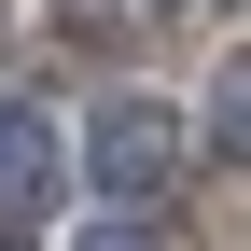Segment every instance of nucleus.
<instances>
[{
	"instance_id": "20e7f679",
	"label": "nucleus",
	"mask_w": 251,
	"mask_h": 251,
	"mask_svg": "<svg viewBox=\"0 0 251 251\" xmlns=\"http://www.w3.org/2000/svg\"><path fill=\"white\" fill-rule=\"evenodd\" d=\"M0 251H14V237H0Z\"/></svg>"
},
{
	"instance_id": "7ed1b4c3",
	"label": "nucleus",
	"mask_w": 251,
	"mask_h": 251,
	"mask_svg": "<svg viewBox=\"0 0 251 251\" xmlns=\"http://www.w3.org/2000/svg\"><path fill=\"white\" fill-rule=\"evenodd\" d=\"M84 251H153V237H140V224H98V237H84Z\"/></svg>"
},
{
	"instance_id": "f03ea898",
	"label": "nucleus",
	"mask_w": 251,
	"mask_h": 251,
	"mask_svg": "<svg viewBox=\"0 0 251 251\" xmlns=\"http://www.w3.org/2000/svg\"><path fill=\"white\" fill-rule=\"evenodd\" d=\"M56 181V140H42V112H0V209H28Z\"/></svg>"
},
{
	"instance_id": "f257e3e1",
	"label": "nucleus",
	"mask_w": 251,
	"mask_h": 251,
	"mask_svg": "<svg viewBox=\"0 0 251 251\" xmlns=\"http://www.w3.org/2000/svg\"><path fill=\"white\" fill-rule=\"evenodd\" d=\"M84 168H98V196H126V209H153L181 181V126L153 112V98H112L98 126H84Z\"/></svg>"
}]
</instances>
